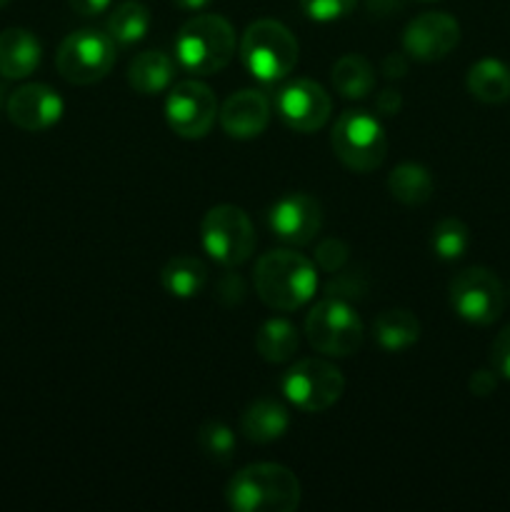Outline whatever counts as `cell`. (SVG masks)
<instances>
[{
  "instance_id": "cell-26",
  "label": "cell",
  "mask_w": 510,
  "mask_h": 512,
  "mask_svg": "<svg viewBox=\"0 0 510 512\" xmlns=\"http://www.w3.org/2000/svg\"><path fill=\"white\" fill-rule=\"evenodd\" d=\"M433 175L415 163H403L390 173L388 190L398 203L423 205L433 198Z\"/></svg>"
},
{
  "instance_id": "cell-21",
  "label": "cell",
  "mask_w": 510,
  "mask_h": 512,
  "mask_svg": "<svg viewBox=\"0 0 510 512\" xmlns=\"http://www.w3.org/2000/svg\"><path fill=\"white\" fill-rule=\"evenodd\" d=\"M468 90L480 103H505L510 100V68L495 58L478 60L468 70Z\"/></svg>"
},
{
  "instance_id": "cell-16",
  "label": "cell",
  "mask_w": 510,
  "mask_h": 512,
  "mask_svg": "<svg viewBox=\"0 0 510 512\" xmlns=\"http://www.w3.org/2000/svg\"><path fill=\"white\" fill-rule=\"evenodd\" d=\"M220 125L230 138H258L270 123V103L260 90H238L218 110Z\"/></svg>"
},
{
  "instance_id": "cell-24",
  "label": "cell",
  "mask_w": 510,
  "mask_h": 512,
  "mask_svg": "<svg viewBox=\"0 0 510 512\" xmlns=\"http://www.w3.org/2000/svg\"><path fill=\"white\" fill-rule=\"evenodd\" d=\"M333 85L343 98L360 100L368 98L375 88V70L363 55H343L333 65Z\"/></svg>"
},
{
  "instance_id": "cell-6",
  "label": "cell",
  "mask_w": 510,
  "mask_h": 512,
  "mask_svg": "<svg viewBox=\"0 0 510 512\" xmlns=\"http://www.w3.org/2000/svg\"><path fill=\"white\" fill-rule=\"evenodd\" d=\"M333 150L353 173L380 168L388 153V138L378 118L365 110H345L333 128Z\"/></svg>"
},
{
  "instance_id": "cell-10",
  "label": "cell",
  "mask_w": 510,
  "mask_h": 512,
  "mask_svg": "<svg viewBox=\"0 0 510 512\" xmlns=\"http://www.w3.org/2000/svg\"><path fill=\"white\" fill-rule=\"evenodd\" d=\"M450 305L473 325H490L503 315L505 290L498 275L488 268H468L450 283Z\"/></svg>"
},
{
  "instance_id": "cell-1",
  "label": "cell",
  "mask_w": 510,
  "mask_h": 512,
  "mask_svg": "<svg viewBox=\"0 0 510 512\" xmlns=\"http://www.w3.org/2000/svg\"><path fill=\"white\" fill-rule=\"evenodd\" d=\"M255 290L268 308L298 310L308 303L318 288L315 265L295 250H270L255 263Z\"/></svg>"
},
{
  "instance_id": "cell-38",
  "label": "cell",
  "mask_w": 510,
  "mask_h": 512,
  "mask_svg": "<svg viewBox=\"0 0 510 512\" xmlns=\"http://www.w3.org/2000/svg\"><path fill=\"white\" fill-rule=\"evenodd\" d=\"M173 3L183 10H203L210 0H173Z\"/></svg>"
},
{
  "instance_id": "cell-19",
  "label": "cell",
  "mask_w": 510,
  "mask_h": 512,
  "mask_svg": "<svg viewBox=\"0 0 510 512\" xmlns=\"http://www.w3.org/2000/svg\"><path fill=\"white\" fill-rule=\"evenodd\" d=\"M175 78V63L163 50H145L130 63L128 83L140 95H158L170 88Z\"/></svg>"
},
{
  "instance_id": "cell-29",
  "label": "cell",
  "mask_w": 510,
  "mask_h": 512,
  "mask_svg": "<svg viewBox=\"0 0 510 512\" xmlns=\"http://www.w3.org/2000/svg\"><path fill=\"white\" fill-rule=\"evenodd\" d=\"M355 5L358 0H300V10L315 23H333V20L348 18Z\"/></svg>"
},
{
  "instance_id": "cell-32",
  "label": "cell",
  "mask_w": 510,
  "mask_h": 512,
  "mask_svg": "<svg viewBox=\"0 0 510 512\" xmlns=\"http://www.w3.org/2000/svg\"><path fill=\"white\" fill-rule=\"evenodd\" d=\"M490 365L500 378L510 380V325L498 333L490 348Z\"/></svg>"
},
{
  "instance_id": "cell-37",
  "label": "cell",
  "mask_w": 510,
  "mask_h": 512,
  "mask_svg": "<svg viewBox=\"0 0 510 512\" xmlns=\"http://www.w3.org/2000/svg\"><path fill=\"white\" fill-rule=\"evenodd\" d=\"M380 70H383L388 78H403V75L408 73V60L400 53H390L388 58L383 60V65H380Z\"/></svg>"
},
{
  "instance_id": "cell-9",
  "label": "cell",
  "mask_w": 510,
  "mask_h": 512,
  "mask_svg": "<svg viewBox=\"0 0 510 512\" xmlns=\"http://www.w3.org/2000/svg\"><path fill=\"white\" fill-rule=\"evenodd\" d=\"M283 393L295 408L305 413H323L343 398L345 380L335 365L305 358L283 375Z\"/></svg>"
},
{
  "instance_id": "cell-18",
  "label": "cell",
  "mask_w": 510,
  "mask_h": 512,
  "mask_svg": "<svg viewBox=\"0 0 510 512\" xmlns=\"http://www.w3.org/2000/svg\"><path fill=\"white\" fill-rule=\"evenodd\" d=\"M288 425L290 415L288 410H285V405L270 398L255 400V403L245 410L243 418H240V430H243V435L250 443L258 445L273 443V440L283 438Z\"/></svg>"
},
{
  "instance_id": "cell-35",
  "label": "cell",
  "mask_w": 510,
  "mask_h": 512,
  "mask_svg": "<svg viewBox=\"0 0 510 512\" xmlns=\"http://www.w3.org/2000/svg\"><path fill=\"white\" fill-rule=\"evenodd\" d=\"M375 108H378L380 115H398L400 108H403V98L395 88H385L375 98Z\"/></svg>"
},
{
  "instance_id": "cell-12",
  "label": "cell",
  "mask_w": 510,
  "mask_h": 512,
  "mask_svg": "<svg viewBox=\"0 0 510 512\" xmlns=\"http://www.w3.org/2000/svg\"><path fill=\"white\" fill-rule=\"evenodd\" d=\"M275 110L290 130L315 133L328 123L333 100L315 80H295L275 95Z\"/></svg>"
},
{
  "instance_id": "cell-13",
  "label": "cell",
  "mask_w": 510,
  "mask_h": 512,
  "mask_svg": "<svg viewBox=\"0 0 510 512\" xmlns=\"http://www.w3.org/2000/svg\"><path fill=\"white\" fill-rule=\"evenodd\" d=\"M460 43V25L448 13H423L410 20L403 33V48L420 63H435L453 53Z\"/></svg>"
},
{
  "instance_id": "cell-22",
  "label": "cell",
  "mask_w": 510,
  "mask_h": 512,
  "mask_svg": "<svg viewBox=\"0 0 510 512\" xmlns=\"http://www.w3.org/2000/svg\"><path fill=\"white\" fill-rule=\"evenodd\" d=\"M375 340L383 345L385 350H398L410 348L418 343L420 338V323L410 310H383L373 323Z\"/></svg>"
},
{
  "instance_id": "cell-20",
  "label": "cell",
  "mask_w": 510,
  "mask_h": 512,
  "mask_svg": "<svg viewBox=\"0 0 510 512\" xmlns=\"http://www.w3.org/2000/svg\"><path fill=\"white\" fill-rule=\"evenodd\" d=\"M160 283L175 298H195L208 285V268L195 255H175L160 270Z\"/></svg>"
},
{
  "instance_id": "cell-5",
  "label": "cell",
  "mask_w": 510,
  "mask_h": 512,
  "mask_svg": "<svg viewBox=\"0 0 510 512\" xmlns=\"http://www.w3.org/2000/svg\"><path fill=\"white\" fill-rule=\"evenodd\" d=\"M305 335L318 353L348 358L360 350L365 330L353 305L338 298H325L305 318Z\"/></svg>"
},
{
  "instance_id": "cell-14",
  "label": "cell",
  "mask_w": 510,
  "mask_h": 512,
  "mask_svg": "<svg viewBox=\"0 0 510 512\" xmlns=\"http://www.w3.org/2000/svg\"><path fill=\"white\" fill-rule=\"evenodd\" d=\"M268 223L280 240L290 245L313 243L323 228V208L308 193H290L275 200L268 210Z\"/></svg>"
},
{
  "instance_id": "cell-11",
  "label": "cell",
  "mask_w": 510,
  "mask_h": 512,
  "mask_svg": "<svg viewBox=\"0 0 510 512\" xmlns=\"http://www.w3.org/2000/svg\"><path fill=\"white\" fill-rule=\"evenodd\" d=\"M165 118L180 138H203L218 118V100L208 85L198 80H183L170 90L165 100Z\"/></svg>"
},
{
  "instance_id": "cell-15",
  "label": "cell",
  "mask_w": 510,
  "mask_h": 512,
  "mask_svg": "<svg viewBox=\"0 0 510 512\" xmlns=\"http://www.w3.org/2000/svg\"><path fill=\"white\" fill-rule=\"evenodd\" d=\"M10 123L18 125L25 133H43V130L53 128L63 115V100L53 88L43 83H28L10 93L8 103Z\"/></svg>"
},
{
  "instance_id": "cell-33",
  "label": "cell",
  "mask_w": 510,
  "mask_h": 512,
  "mask_svg": "<svg viewBox=\"0 0 510 512\" xmlns=\"http://www.w3.org/2000/svg\"><path fill=\"white\" fill-rule=\"evenodd\" d=\"M215 298L223 305L233 308V305H240L245 300V285L243 278L238 273H225L223 278L218 280V288H215Z\"/></svg>"
},
{
  "instance_id": "cell-31",
  "label": "cell",
  "mask_w": 510,
  "mask_h": 512,
  "mask_svg": "<svg viewBox=\"0 0 510 512\" xmlns=\"http://www.w3.org/2000/svg\"><path fill=\"white\" fill-rule=\"evenodd\" d=\"M350 258V248L340 238H328L315 248V263H318L320 270L325 273H338V270L345 268Z\"/></svg>"
},
{
  "instance_id": "cell-39",
  "label": "cell",
  "mask_w": 510,
  "mask_h": 512,
  "mask_svg": "<svg viewBox=\"0 0 510 512\" xmlns=\"http://www.w3.org/2000/svg\"><path fill=\"white\" fill-rule=\"evenodd\" d=\"M10 3V0H0V8H3V5H8Z\"/></svg>"
},
{
  "instance_id": "cell-2",
  "label": "cell",
  "mask_w": 510,
  "mask_h": 512,
  "mask_svg": "<svg viewBox=\"0 0 510 512\" xmlns=\"http://www.w3.org/2000/svg\"><path fill=\"white\" fill-rule=\"evenodd\" d=\"M225 498L238 512H293L300 505V483L283 465L255 463L235 473Z\"/></svg>"
},
{
  "instance_id": "cell-8",
  "label": "cell",
  "mask_w": 510,
  "mask_h": 512,
  "mask_svg": "<svg viewBox=\"0 0 510 512\" xmlns=\"http://www.w3.org/2000/svg\"><path fill=\"white\" fill-rule=\"evenodd\" d=\"M200 238H203V248L208 250L210 258L228 268L245 263L255 250L253 223L245 210L235 208V205L210 208L200 223Z\"/></svg>"
},
{
  "instance_id": "cell-4",
  "label": "cell",
  "mask_w": 510,
  "mask_h": 512,
  "mask_svg": "<svg viewBox=\"0 0 510 512\" xmlns=\"http://www.w3.org/2000/svg\"><path fill=\"white\" fill-rule=\"evenodd\" d=\"M240 58L250 75L263 83H278L288 78L298 63V40L278 20H255L243 33Z\"/></svg>"
},
{
  "instance_id": "cell-36",
  "label": "cell",
  "mask_w": 510,
  "mask_h": 512,
  "mask_svg": "<svg viewBox=\"0 0 510 512\" xmlns=\"http://www.w3.org/2000/svg\"><path fill=\"white\" fill-rule=\"evenodd\" d=\"M68 3L70 8H73L78 15H83V18H93V15L105 13L113 0H68Z\"/></svg>"
},
{
  "instance_id": "cell-34",
  "label": "cell",
  "mask_w": 510,
  "mask_h": 512,
  "mask_svg": "<svg viewBox=\"0 0 510 512\" xmlns=\"http://www.w3.org/2000/svg\"><path fill=\"white\" fill-rule=\"evenodd\" d=\"M495 388H498L495 370H475L473 378H470V393L478 395V398H488L490 393H495Z\"/></svg>"
},
{
  "instance_id": "cell-25",
  "label": "cell",
  "mask_w": 510,
  "mask_h": 512,
  "mask_svg": "<svg viewBox=\"0 0 510 512\" xmlns=\"http://www.w3.org/2000/svg\"><path fill=\"white\" fill-rule=\"evenodd\" d=\"M298 330L288 320H268L255 335V350L268 363H288L298 353Z\"/></svg>"
},
{
  "instance_id": "cell-7",
  "label": "cell",
  "mask_w": 510,
  "mask_h": 512,
  "mask_svg": "<svg viewBox=\"0 0 510 512\" xmlns=\"http://www.w3.org/2000/svg\"><path fill=\"white\" fill-rule=\"evenodd\" d=\"M115 63V43L108 33L83 28L60 43L55 65L58 73L73 85H93L110 73Z\"/></svg>"
},
{
  "instance_id": "cell-27",
  "label": "cell",
  "mask_w": 510,
  "mask_h": 512,
  "mask_svg": "<svg viewBox=\"0 0 510 512\" xmlns=\"http://www.w3.org/2000/svg\"><path fill=\"white\" fill-rule=\"evenodd\" d=\"M435 255L443 260H458L460 255L468 250L470 245V230L463 220L445 218L433 228V238H430Z\"/></svg>"
},
{
  "instance_id": "cell-30",
  "label": "cell",
  "mask_w": 510,
  "mask_h": 512,
  "mask_svg": "<svg viewBox=\"0 0 510 512\" xmlns=\"http://www.w3.org/2000/svg\"><path fill=\"white\" fill-rule=\"evenodd\" d=\"M335 278L330 280L328 288H325V298H338L350 303V300L363 298L365 290H368V280L360 273H333Z\"/></svg>"
},
{
  "instance_id": "cell-28",
  "label": "cell",
  "mask_w": 510,
  "mask_h": 512,
  "mask_svg": "<svg viewBox=\"0 0 510 512\" xmlns=\"http://www.w3.org/2000/svg\"><path fill=\"white\" fill-rule=\"evenodd\" d=\"M198 445L208 458L218 460V463H228L233 458L235 435L228 425L218 423V420H210V423H205L198 430Z\"/></svg>"
},
{
  "instance_id": "cell-23",
  "label": "cell",
  "mask_w": 510,
  "mask_h": 512,
  "mask_svg": "<svg viewBox=\"0 0 510 512\" xmlns=\"http://www.w3.org/2000/svg\"><path fill=\"white\" fill-rule=\"evenodd\" d=\"M150 28V13L143 3L125 0L110 10L105 20V33L118 45H135L145 38Z\"/></svg>"
},
{
  "instance_id": "cell-17",
  "label": "cell",
  "mask_w": 510,
  "mask_h": 512,
  "mask_svg": "<svg viewBox=\"0 0 510 512\" xmlns=\"http://www.w3.org/2000/svg\"><path fill=\"white\" fill-rule=\"evenodd\" d=\"M40 65V43L30 30L8 28L0 33V75L8 80L28 78Z\"/></svg>"
},
{
  "instance_id": "cell-3",
  "label": "cell",
  "mask_w": 510,
  "mask_h": 512,
  "mask_svg": "<svg viewBox=\"0 0 510 512\" xmlns=\"http://www.w3.org/2000/svg\"><path fill=\"white\" fill-rule=\"evenodd\" d=\"M235 33L220 15H195L175 38V55L188 73L215 75L233 60Z\"/></svg>"
}]
</instances>
